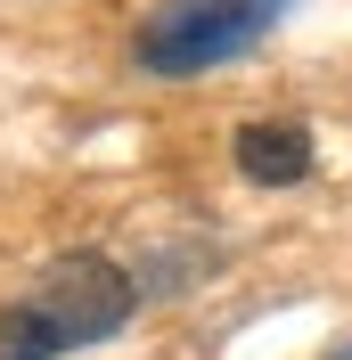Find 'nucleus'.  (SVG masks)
I'll list each match as a JSON object with an SVG mask.
<instances>
[{
    "label": "nucleus",
    "mask_w": 352,
    "mask_h": 360,
    "mask_svg": "<svg viewBox=\"0 0 352 360\" xmlns=\"http://www.w3.org/2000/svg\"><path fill=\"white\" fill-rule=\"evenodd\" d=\"M336 360H352V344H344V352H336Z\"/></svg>",
    "instance_id": "obj_4"
},
{
    "label": "nucleus",
    "mask_w": 352,
    "mask_h": 360,
    "mask_svg": "<svg viewBox=\"0 0 352 360\" xmlns=\"http://www.w3.org/2000/svg\"><path fill=\"white\" fill-rule=\"evenodd\" d=\"M238 172L263 180V188L303 180L311 172V131H303V123H246V131H238Z\"/></svg>",
    "instance_id": "obj_3"
},
{
    "label": "nucleus",
    "mask_w": 352,
    "mask_h": 360,
    "mask_svg": "<svg viewBox=\"0 0 352 360\" xmlns=\"http://www.w3.org/2000/svg\"><path fill=\"white\" fill-rule=\"evenodd\" d=\"M132 278L107 262V254H66L42 287H25L0 303V360H58L82 352V344L115 336L132 319Z\"/></svg>",
    "instance_id": "obj_1"
},
{
    "label": "nucleus",
    "mask_w": 352,
    "mask_h": 360,
    "mask_svg": "<svg viewBox=\"0 0 352 360\" xmlns=\"http://www.w3.org/2000/svg\"><path fill=\"white\" fill-rule=\"evenodd\" d=\"M295 0H156L139 25V66L148 74H213L263 41Z\"/></svg>",
    "instance_id": "obj_2"
}]
</instances>
